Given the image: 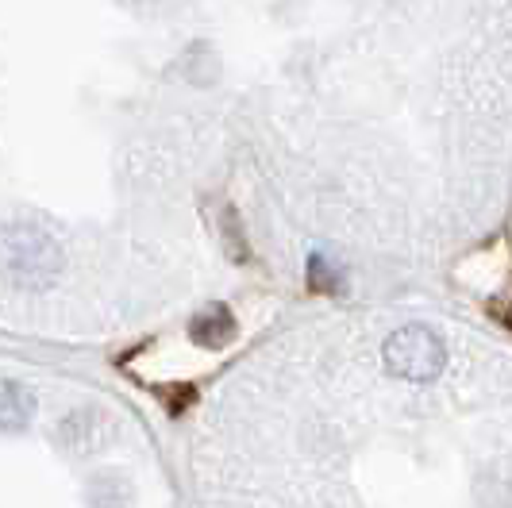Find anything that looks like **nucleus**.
<instances>
[{
    "label": "nucleus",
    "instance_id": "1",
    "mask_svg": "<svg viewBox=\"0 0 512 508\" xmlns=\"http://www.w3.org/2000/svg\"><path fill=\"white\" fill-rule=\"evenodd\" d=\"M62 266L58 243L35 224H16L0 235V270L16 285H47Z\"/></svg>",
    "mask_w": 512,
    "mask_h": 508
},
{
    "label": "nucleus",
    "instance_id": "2",
    "mask_svg": "<svg viewBox=\"0 0 512 508\" xmlns=\"http://www.w3.org/2000/svg\"><path fill=\"white\" fill-rule=\"evenodd\" d=\"M385 366L405 381H432L447 366V347L432 328L409 324L385 339Z\"/></svg>",
    "mask_w": 512,
    "mask_h": 508
},
{
    "label": "nucleus",
    "instance_id": "3",
    "mask_svg": "<svg viewBox=\"0 0 512 508\" xmlns=\"http://www.w3.org/2000/svg\"><path fill=\"white\" fill-rule=\"evenodd\" d=\"M35 412V397L20 381H0V432H24Z\"/></svg>",
    "mask_w": 512,
    "mask_h": 508
},
{
    "label": "nucleus",
    "instance_id": "4",
    "mask_svg": "<svg viewBox=\"0 0 512 508\" xmlns=\"http://www.w3.org/2000/svg\"><path fill=\"white\" fill-rule=\"evenodd\" d=\"M189 335L201 343V347H224L231 335H235V320L224 305H208L193 324H189Z\"/></svg>",
    "mask_w": 512,
    "mask_h": 508
},
{
    "label": "nucleus",
    "instance_id": "5",
    "mask_svg": "<svg viewBox=\"0 0 512 508\" xmlns=\"http://www.w3.org/2000/svg\"><path fill=\"white\" fill-rule=\"evenodd\" d=\"M101 428L104 424L97 416H74V420L62 428V435H66V443H74V447H81V439H85V451H89V447H97Z\"/></svg>",
    "mask_w": 512,
    "mask_h": 508
},
{
    "label": "nucleus",
    "instance_id": "6",
    "mask_svg": "<svg viewBox=\"0 0 512 508\" xmlns=\"http://www.w3.org/2000/svg\"><path fill=\"white\" fill-rule=\"evenodd\" d=\"M308 281H312V289H328V285L339 281V270H335L324 254H316V258L308 262Z\"/></svg>",
    "mask_w": 512,
    "mask_h": 508
}]
</instances>
